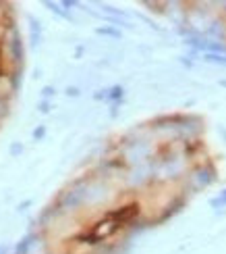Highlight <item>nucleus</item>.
I'll list each match as a JSON object with an SVG mask.
<instances>
[{"label": "nucleus", "mask_w": 226, "mask_h": 254, "mask_svg": "<svg viewBox=\"0 0 226 254\" xmlns=\"http://www.w3.org/2000/svg\"><path fill=\"white\" fill-rule=\"evenodd\" d=\"M222 86H226V81H222Z\"/></svg>", "instance_id": "obj_6"}, {"label": "nucleus", "mask_w": 226, "mask_h": 254, "mask_svg": "<svg viewBox=\"0 0 226 254\" xmlns=\"http://www.w3.org/2000/svg\"><path fill=\"white\" fill-rule=\"evenodd\" d=\"M98 34H108V36H121V34H118V31H114V29H110V27H100L98 29Z\"/></svg>", "instance_id": "obj_3"}, {"label": "nucleus", "mask_w": 226, "mask_h": 254, "mask_svg": "<svg viewBox=\"0 0 226 254\" xmlns=\"http://www.w3.org/2000/svg\"><path fill=\"white\" fill-rule=\"evenodd\" d=\"M214 208H220V206H226V190H224V192L218 196V198H214L212 200V202H210Z\"/></svg>", "instance_id": "obj_1"}, {"label": "nucleus", "mask_w": 226, "mask_h": 254, "mask_svg": "<svg viewBox=\"0 0 226 254\" xmlns=\"http://www.w3.org/2000/svg\"><path fill=\"white\" fill-rule=\"evenodd\" d=\"M206 61H212V63H220V65H226V57H220V55H206Z\"/></svg>", "instance_id": "obj_2"}, {"label": "nucleus", "mask_w": 226, "mask_h": 254, "mask_svg": "<svg viewBox=\"0 0 226 254\" xmlns=\"http://www.w3.org/2000/svg\"><path fill=\"white\" fill-rule=\"evenodd\" d=\"M42 135H44V127H40V129L38 131H34V137H38V140H40V137Z\"/></svg>", "instance_id": "obj_4"}, {"label": "nucleus", "mask_w": 226, "mask_h": 254, "mask_svg": "<svg viewBox=\"0 0 226 254\" xmlns=\"http://www.w3.org/2000/svg\"><path fill=\"white\" fill-rule=\"evenodd\" d=\"M52 92H54V90H52V88H46V90H44V96H50V94H52Z\"/></svg>", "instance_id": "obj_5"}]
</instances>
